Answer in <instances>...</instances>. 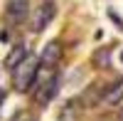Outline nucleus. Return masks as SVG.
Instances as JSON below:
<instances>
[{
  "instance_id": "obj_1",
  "label": "nucleus",
  "mask_w": 123,
  "mask_h": 121,
  "mask_svg": "<svg viewBox=\"0 0 123 121\" xmlns=\"http://www.w3.org/2000/svg\"><path fill=\"white\" fill-rule=\"evenodd\" d=\"M39 67H42V62H39V57L35 54H27L22 62H20L15 69H12V87L15 92L25 94L30 92L35 84H37V74H39Z\"/></svg>"
},
{
  "instance_id": "obj_2",
  "label": "nucleus",
  "mask_w": 123,
  "mask_h": 121,
  "mask_svg": "<svg viewBox=\"0 0 123 121\" xmlns=\"http://www.w3.org/2000/svg\"><path fill=\"white\" fill-rule=\"evenodd\" d=\"M54 15H57V5L52 0H42V3L35 7V13L30 15V30H32V32H44L49 27V22L54 20Z\"/></svg>"
},
{
  "instance_id": "obj_3",
  "label": "nucleus",
  "mask_w": 123,
  "mask_h": 121,
  "mask_svg": "<svg viewBox=\"0 0 123 121\" xmlns=\"http://www.w3.org/2000/svg\"><path fill=\"white\" fill-rule=\"evenodd\" d=\"M5 17L10 25H22L30 17V0H7Z\"/></svg>"
},
{
  "instance_id": "obj_4",
  "label": "nucleus",
  "mask_w": 123,
  "mask_h": 121,
  "mask_svg": "<svg viewBox=\"0 0 123 121\" xmlns=\"http://www.w3.org/2000/svg\"><path fill=\"white\" fill-rule=\"evenodd\" d=\"M59 59H62V45L57 42V40L47 42V45H44V49H42V54H39V62H42V67L54 69V67L59 64Z\"/></svg>"
},
{
  "instance_id": "obj_5",
  "label": "nucleus",
  "mask_w": 123,
  "mask_h": 121,
  "mask_svg": "<svg viewBox=\"0 0 123 121\" xmlns=\"http://www.w3.org/2000/svg\"><path fill=\"white\" fill-rule=\"evenodd\" d=\"M123 101V77L116 79L111 87H106V94H104V104L106 106H118Z\"/></svg>"
},
{
  "instance_id": "obj_6",
  "label": "nucleus",
  "mask_w": 123,
  "mask_h": 121,
  "mask_svg": "<svg viewBox=\"0 0 123 121\" xmlns=\"http://www.w3.org/2000/svg\"><path fill=\"white\" fill-rule=\"evenodd\" d=\"M27 54H30V52H27V45H25V42H17L12 49H10V54L5 57V67H7V69H15Z\"/></svg>"
},
{
  "instance_id": "obj_7",
  "label": "nucleus",
  "mask_w": 123,
  "mask_h": 121,
  "mask_svg": "<svg viewBox=\"0 0 123 121\" xmlns=\"http://www.w3.org/2000/svg\"><path fill=\"white\" fill-rule=\"evenodd\" d=\"M104 94H106V87H101V84H94V87H89L84 96H81V101H84L86 106H94V104H101L104 101Z\"/></svg>"
},
{
  "instance_id": "obj_8",
  "label": "nucleus",
  "mask_w": 123,
  "mask_h": 121,
  "mask_svg": "<svg viewBox=\"0 0 123 121\" xmlns=\"http://www.w3.org/2000/svg\"><path fill=\"white\" fill-rule=\"evenodd\" d=\"M91 62H94V67H98V69H108L111 67V49L108 47L96 49L94 57H91Z\"/></svg>"
},
{
  "instance_id": "obj_9",
  "label": "nucleus",
  "mask_w": 123,
  "mask_h": 121,
  "mask_svg": "<svg viewBox=\"0 0 123 121\" xmlns=\"http://www.w3.org/2000/svg\"><path fill=\"white\" fill-rule=\"evenodd\" d=\"M79 101H81V99H79ZM79 101H76V99H71V101L59 111V119H62V121H71V119L79 114Z\"/></svg>"
},
{
  "instance_id": "obj_10",
  "label": "nucleus",
  "mask_w": 123,
  "mask_h": 121,
  "mask_svg": "<svg viewBox=\"0 0 123 121\" xmlns=\"http://www.w3.org/2000/svg\"><path fill=\"white\" fill-rule=\"evenodd\" d=\"M12 121H35V116H32V111H17L12 116Z\"/></svg>"
},
{
  "instance_id": "obj_11",
  "label": "nucleus",
  "mask_w": 123,
  "mask_h": 121,
  "mask_svg": "<svg viewBox=\"0 0 123 121\" xmlns=\"http://www.w3.org/2000/svg\"><path fill=\"white\" fill-rule=\"evenodd\" d=\"M108 17L116 22V27H118V30H123V20H121V15L116 13V10H108Z\"/></svg>"
},
{
  "instance_id": "obj_12",
  "label": "nucleus",
  "mask_w": 123,
  "mask_h": 121,
  "mask_svg": "<svg viewBox=\"0 0 123 121\" xmlns=\"http://www.w3.org/2000/svg\"><path fill=\"white\" fill-rule=\"evenodd\" d=\"M121 121H123V111H121Z\"/></svg>"
},
{
  "instance_id": "obj_13",
  "label": "nucleus",
  "mask_w": 123,
  "mask_h": 121,
  "mask_svg": "<svg viewBox=\"0 0 123 121\" xmlns=\"http://www.w3.org/2000/svg\"><path fill=\"white\" fill-rule=\"evenodd\" d=\"M121 57H123V54H121Z\"/></svg>"
}]
</instances>
